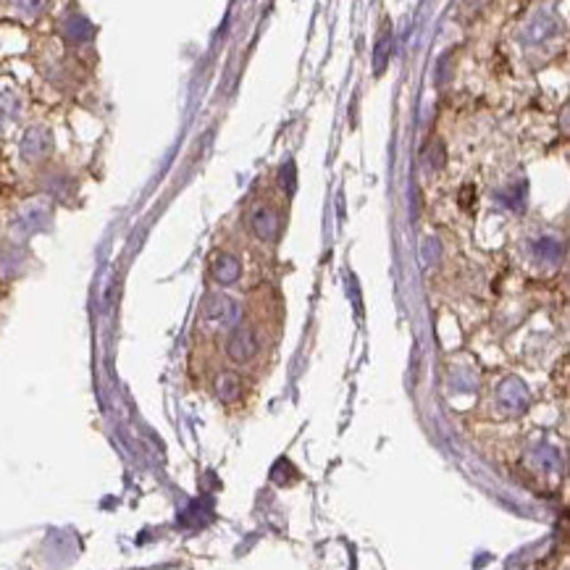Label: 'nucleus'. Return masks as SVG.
I'll list each match as a JSON object with an SVG mask.
<instances>
[{
  "label": "nucleus",
  "mask_w": 570,
  "mask_h": 570,
  "mask_svg": "<svg viewBox=\"0 0 570 570\" xmlns=\"http://www.w3.org/2000/svg\"><path fill=\"white\" fill-rule=\"evenodd\" d=\"M261 350V340L258 332L253 326H237L226 342V353L234 363H250Z\"/></svg>",
  "instance_id": "f257e3e1"
},
{
  "label": "nucleus",
  "mask_w": 570,
  "mask_h": 570,
  "mask_svg": "<svg viewBox=\"0 0 570 570\" xmlns=\"http://www.w3.org/2000/svg\"><path fill=\"white\" fill-rule=\"evenodd\" d=\"M203 313H206L211 321H223V318L234 316L237 308H234V302H231L229 297H223V294H211V297L206 300V305H203Z\"/></svg>",
  "instance_id": "f03ea898"
},
{
  "label": "nucleus",
  "mask_w": 570,
  "mask_h": 570,
  "mask_svg": "<svg viewBox=\"0 0 570 570\" xmlns=\"http://www.w3.org/2000/svg\"><path fill=\"white\" fill-rule=\"evenodd\" d=\"M253 226H255V234L261 239H274L279 234V215L274 214V211H269V208H263V211L255 214Z\"/></svg>",
  "instance_id": "7ed1b4c3"
},
{
  "label": "nucleus",
  "mask_w": 570,
  "mask_h": 570,
  "mask_svg": "<svg viewBox=\"0 0 570 570\" xmlns=\"http://www.w3.org/2000/svg\"><path fill=\"white\" fill-rule=\"evenodd\" d=\"M214 277L221 285H231L239 277V263L231 255H221L214 263Z\"/></svg>",
  "instance_id": "20e7f679"
},
{
  "label": "nucleus",
  "mask_w": 570,
  "mask_h": 570,
  "mask_svg": "<svg viewBox=\"0 0 570 570\" xmlns=\"http://www.w3.org/2000/svg\"><path fill=\"white\" fill-rule=\"evenodd\" d=\"M215 389H218V394H221L223 400H234V397L239 394V379H237L234 373H223V376H218Z\"/></svg>",
  "instance_id": "39448f33"
}]
</instances>
